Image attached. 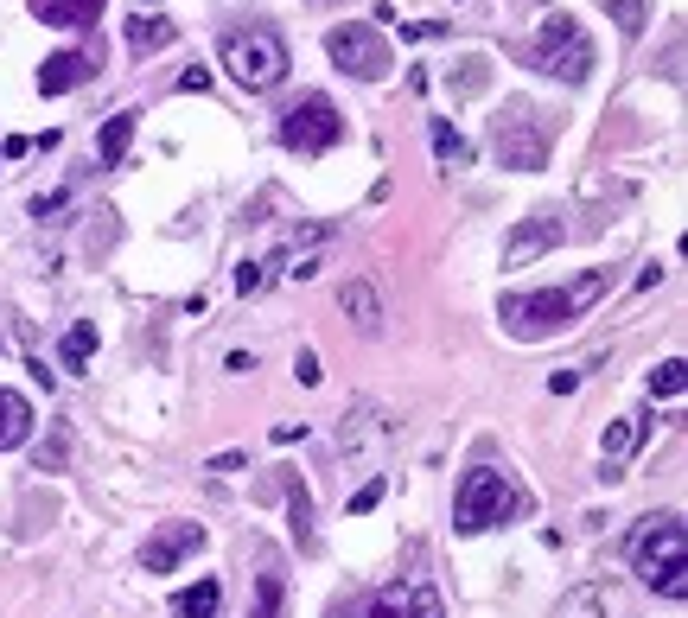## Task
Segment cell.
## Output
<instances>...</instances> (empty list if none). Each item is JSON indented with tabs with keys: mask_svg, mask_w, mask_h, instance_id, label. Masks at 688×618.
<instances>
[{
	"mask_svg": "<svg viewBox=\"0 0 688 618\" xmlns=\"http://www.w3.org/2000/svg\"><path fill=\"white\" fill-rule=\"evenodd\" d=\"M427 141H434L440 166H472V141H466L453 122H440V115H434V122H427Z\"/></svg>",
	"mask_w": 688,
	"mask_h": 618,
	"instance_id": "ac0fdd59",
	"label": "cell"
},
{
	"mask_svg": "<svg viewBox=\"0 0 688 618\" xmlns=\"http://www.w3.org/2000/svg\"><path fill=\"white\" fill-rule=\"evenodd\" d=\"M529 64H536L542 77L587 83L599 58H593V39H587V26H580L574 13H548L542 32H536V45H529Z\"/></svg>",
	"mask_w": 688,
	"mask_h": 618,
	"instance_id": "5b68a950",
	"label": "cell"
},
{
	"mask_svg": "<svg viewBox=\"0 0 688 618\" xmlns=\"http://www.w3.org/2000/svg\"><path fill=\"white\" fill-rule=\"evenodd\" d=\"M376 504H383V478H370V485H364V491L351 497V517H370Z\"/></svg>",
	"mask_w": 688,
	"mask_h": 618,
	"instance_id": "4dcf8cb0",
	"label": "cell"
},
{
	"mask_svg": "<svg viewBox=\"0 0 688 618\" xmlns=\"http://www.w3.org/2000/svg\"><path fill=\"white\" fill-rule=\"evenodd\" d=\"M682 383H688V364H682V357H669V364H657V370H650V396H657V402L682 396Z\"/></svg>",
	"mask_w": 688,
	"mask_h": 618,
	"instance_id": "4316f807",
	"label": "cell"
},
{
	"mask_svg": "<svg viewBox=\"0 0 688 618\" xmlns=\"http://www.w3.org/2000/svg\"><path fill=\"white\" fill-rule=\"evenodd\" d=\"M599 7L612 13V26L625 32V39H638V32H644V20H650V0H599Z\"/></svg>",
	"mask_w": 688,
	"mask_h": 618,
	"instance_id": "d4e9b609",
	"label": "cell"
},
{
	"mask_svg": "<svg viewBox=\"0 0 688 618\" xmlns=\"http://www.w3.org/2000/svg\"><path fill=\"white\" fill-rule=\"evenodd\" d=\"M64 204H71V192H51V198H32V217H39V223H64Z\"/></svg>",
	"mask_w": 688,
	"mask_h": 618,
	"instance_id": "f546056e",
	"label": "cell"
},
{
	"mask_svg": "<svg viewBox=\"0 0 688 618\" xmlns=\"http://www.w3.org/2000/svg\"><path fill=\"white\" fill-rule=\"evenodd\" d=\"M217 58H223V71L243 83L249 96L274 90V83L287 77V64H294V58H287V39L274 26H230L223 45H217Z\"/></svg>",
	"mask_w": 688,
	"mask_h": 618,
	"instance_id": "7a4b0ae2",
	"label": "cell"
},
{
	"mask_svg": "<svg viewBox=\"0 0 688 618\" xmlns=\"http://www.w3.org/2000/svg\"><path fill=\"white\" fill-rule=\"evenodd\" d=\"M650 440V415H618L606 427V440H599V459H606V478H618V466H625L631 453Z\"/></svg>",
	"mask_w": 688,
	"mask_h": 618,
	"instance_id": "4fadbf2b",
	"label": "cell"
},
{
	"mask_svg": "<svg viewBox=\"0 0 688 618\" xmlns=\"http://www.w3.org/2000/svg\"><path fill=\"white\" fill-rule=\"evenodd\" d=\"M204 548V523H160L147 536V548H141V568L147 574H172L185 555H198Z\"/></svg>",
	"mask_w": 688,
	"mask_h": 618,
	"instance_id": "7c38bea8",
	"label": "cell"
},
{
	"mask_svg": "<svg viewBox=\"0 0 688 618\" xmlns=\"http://www.w3.org/2000/svg\"><path fill=\"white\" fill-rule=\"evenodd\" d=\"M26 440H32V402L20 389H0V453H13Z\"/></svg>",
	"mask_w": 688,
	"mask_h": 618,
	"instance_id": "2e32d148",
	"label": "cell"
},
{
	"mask_svg": "<svg viewBox=\"0 0 688 618\" xmlns=\"http://www.w3.org/2000/svg\"><path fill=\"white\" fill-rule=\"evenodd\" d=\"M64 459H71V434H51V446H39V472H64Z\"/></svg>",
	"mask_w": 688,
	"mask_h": 618,
	"instance_id": "f1b7e54d",
	"label": "cell"
},
{
	"mask_svg": "<svg viewBox=\"0 0 688 618\" xmlns=\"http://www.w3.org/2000/svg\"><path fill=\"white\" fill-rule=\"evenodd\" d=\"M243 466H249V453H217V459H211V466H204V472L230 478V472H243Z\"/></svg>",
	"mask_w": 688,
	"mask_h": 618,
	"instance_id": "1f68e13d",
	"label": "cell"
},
{
	"mask_svg": "<svg viewBox=\"0 0 688 618\" xmlns=\"http://www.w3.org/2000/svg\"><path fill=\"white\" fill-rule=\"evenodd\" d=\"M561 236H567V223H561L555 211H529V217L504 236V268H529L536 255L561 249Z\"/></svg>",
	"mask_w": 688,
	"mask_h": 618,
	"instance_id": "30bf717a",
	"label": "cell"
},
{
	"mask_svg": "<svg viewBox=\"0 0 688 618\" xmlns=\"http://www.w3.org/2000/svg\"><path fill=\"white\" fill-rule=\"evenodd\" d=\"M516 510H523V491L510 485V472L472 466L466 485H459V497H453V529H459V536H485V529L510 523Z\"/></svg>",
	"mask_w": 688,
	"mask_h": 618,
	"instance_id": "277c9868",
	"label": "cell"
},
{
	"mask_svg": "<svg viewBox=\"0 0 688 618\" xmlns=\"http://www.w3.org/2000/svg\"><path fill=\"white\" fill-rule=\"evenodd\" d=\"M268 281H274V262H268V255H255V262H243V268H236V294H243V300L268 294Z\"/></svg>",
	"mask_w": 688,
	"mask_h": 618,
	"instance_id": "484cf974",
	"label": "cell"
},
{
	"mask_svg": "<svg viewBox=\"0 0 688 618\" xmlns=\"http://www.w3.org/2000/svg\"><path fill=\"white\" fill-rule=\"evenodd\" d=\"M491 147H497V160H504L510 173H542L548 147H555V122H548L536 102L510 96L504 109L491 115Z\"/></svg>",
	"mask_w": 688,
	"mask_h": 618,
	"instance_id": "3957f363",
	"label": "cell"
},
{
	"mask_svg": "<svg viewBox=\"0 0 688 618\" xmlns=\"http://www.w3.org/2000/svg\"><path fill=\"white\" fill-rule=\"evenodd\" d=\"M128 141H134V109H122V115H109V122H102L96 160H102V166H122V160H128Z\"/></svg>",
	"mask_w": 688,
	"mask_h": 618,
	"instance_id": "e0dca14e",
	"label": "cell"
},
{
	"mask_svg": "<svg viewBox=\"0 0 688 618\" xmlns=\"http://www.w3.org/2000/svg\"><path fill=\"white\" fill-rule=\"evenodd\" d=\"M325 58H332L344 77H357V83H383L389 64H395V58H389V39H383L376 26H364V20L325 32Z\"/></svg>",
	"mask_w": 688,
	"mask_h": 618,
	"instance_id": "ba28073f",
	"label": "cell"
},
{
	"mask_svg": "<svg viewBox=\"0 0 688 618\" xmlns=\"http://www.w3.org/2000/svg\"><path fill=\"white\" fill-rule=\"evenodd\" d=\"M96 71H102V45H71V51H58V58L39 64V90H45V96H71V90H83Z\"/></svg>",
	"mask_w": 688,
	"mask_h": 618,
	"instance_id": "8fae6325",
	"label": "cell"
},
{
	"mask_svg": "<svg viewBox=\"0 0 688 618\" xmlns=\"http://www.w3.org/2000/svg\"><path fill=\"white\" fill-rule=\"evenodd\" d=\"M287 523H294V542H300V548L319 542V536H313V497H306L300 478H287Z\"/></svg>",
	"mask_w": 688,
	"mask_h": 618,
	"instance_id": "44dd1931",
	"label": "cell"
},
{
	"mask_svg": "<svg viewBox=\"0 0 688 618\" xmlns=\"http://www.w3.org/2000/svg\"><path fill=\"white\" fill-rule=\"evenodd\" d=\"M217 599H223L217 580H198V587H185L179 599H172V612L179 618H217Z\"/></svg>",
	"mask_w": 688,
	"mask_h": 618,
	"instance_id": "7402d4cb",
	"label": "cell"
},
{
	"mask_svg": "<svg viewBox=\"0 0 688 618\" xmlns=\"http://www.w3.org/2000/svg\"><path fill=\"white\" fill-rule=\"evenodd\" d=\"M344 618H446V606L421 574H402V580H389V587L364 593Z\"/></svg>",
	"mask_w": 688,
	"mask_h": 618,
	"instance_id": "9c48e42d",
	"label": "cell"
},
{
	"mask_svg": "<svg viewBox=\"0 0 688 618\" xmlns=\"http://www.w3.org/2000/svg\"><path fill=\"white\" fill-rule=\"evenodd\" d=\"M555 618H612V599L599 593V587H574V593L555 606Z\"/></svg>",
	"mask_w": 688,
	"mask_h": 618,
	"instance_id": "603a6c76",
	"label": "cell"
},
{
	"mask_svg": "<svg viewBox=\"0 0 688 618\" xmlns=\"http://www.w3.org/2000/svg\"><path fill=\"white\" fill-rule=\"evenodd\" d=\"M294 376H300V383H306V389H313V383H319V376H325V370H319V357H313V351H300V357H294Z\"/></svg>",
	"mask_w": 688,
	"mask_h": 618,
	"instance_id": "d6a6232c",
	"label": "cell"
},
{
	"mask_svg": "<svg viewBox=\"0 0 688 618\" xmlns=\"http://www.w3.org/2000/svg\"><path fill=\"white\" fill-rule=\"evenodd\" d=\"M249 618H287V580L274 574V568L255 574V606H249Z\"/></svg>",
	"mask_w": 688,
	"mask_h": 618,
	"instance_id": "ffe728a7",
	"label": "cell"
},
{
	"mask_svg": "<svg viewBox=\"0 0 688 618\" xmlns=\"http://www.w3.org/2000/svg\"><path fill=\"white\" fill-rule=\"evenodd\" d=\"M338 141H344V115H338V102L319 96V90H306L294 109L281 115V147L300 153V160H313V153H332Z\"/></svg>",
	"mask_w": 688,
	"mask_h": 618,
	"instance_id": "52a82bcc",
	"label": "cell"
},
{
	"mask_svg": "<svg viewBox=\"0 0 688 618\" xmlns=\"http://www.w3.org/2000/svg\"><path fill=\"white\" fill-rule=\"evenodd\" d=\"M179 90H198V96H204V90H211V71H204V64H192V71L179 77Z\"/></svg>",
	"mask_w": 688,
	"mask_h": 618,
	"instance_id": "e575fe53",
	"label": "cell"
},
{
	"mask_svg": "<svg viewBox=\"0 0 688 618\" xmlns=\"http://www.w3.org/2000/svg\"><path fill=\"white\" fill-rule=\"evenodd\" d=\"M548 389H555V396H574V389H580V370H555V376H548Z\"/></svg>",
	"mask_w": 688,
	"mask_h": 618,
	"instance_id": "836d02e7",
	"label": "cell"
},
{
	"mask_svg": "<svg viewBox=\"0 0 688 618\" xmlns=\"http://www.w3.org/2000/svg\"><path fill=\"white\" fill-rule=\"evenodd\" d=\"M606 281H612V274H606V268H587V274H580V281H574V287H567V294H574V306H580V313H587V306H593L599 294H606Z\"/></svg>",
	"mask_w": 688,
	"mask_h": 618,
	"instance_id": "83f0119b",
	"label": "cell"
},
{
	"mask_svg": "<svg viewBox=\"0 0 688 618\" xmlns=\"http://www.w3.org/2000/svg\"><path fill=\"white\" fill-rule=\"evenodd\" d=\"M172 45V20H160V13H141V20H128V51L134 58H147V51Z\"/></svg>",
	"mask_w": 688,
	"mask_h": 618,
	"instance_id": "d6986e66",
	"label": "cell"
},
{
	"mask_svg": "<svg viewBox=\"0 0 688 618\" xmlns=\"http://www.w3.org/2000/svg\"><path fill=\"white\" fill-rule=\"evenodd\" d=\"M338 306L351 313L357 332H376V325H383V300H376V287L364 281V274H351V281L338 287Z\"/></svg>",
	"mask_w": 688,
	"mask_h": 618,
	"instance_id": "9a60e30c",
	"label": "cell"
},
{
	"mask_svg": "<svg viewBox=\"0 0 688 618\" xmlns=\"http://www.w3.org/2000/svg\"><path fill=\"white\" fill-rule=\"evenodd\" d=\"M141 7H147V0H141Z\"/></svg>",
	"mask_w": 688,
	"mask_h": 618,
	"instance_id": "d590c367",
	"label": "cell"
},
{
	"mask_svg": "<svg viewBox=\"0 0 688 618\" xmlns=\"http://www.w3.org/2000/svg\"><path fill=\"white\" fill-rule=\"evenodd\" d=\"M90 351H96V325L83 319V325H71V332H64L58 364H64V370H83V364H90Z\"/></svg>",
	"mask_w": 688,
	"mask_h": 618,
	"instance_id": "cb8c5ba5",
	"label": "cell"
},
{
	"mask_svg": "<svg viewBox=\"0 0 688 618\" xmlns=\"http://www.w3.org/2000/svg\"><path fill=\"white\" fill-rule=\"evenodd\" d=\"M102 7L109 0H32V13H39L45 26H64V32H83L102 20Z\"/></svg>",
	"mask_w": 688,
	"mask_h": 618,
	"instance_id": "5bb4252c",
	"label": "cell"
},
{
	"mask_svg": "<svg viewBox=\"0 0 688 618\" xmlns=\"http://www.w3.org/2000/svg\"><path fill=\"white\" fill-rule=\"evenodd\" d=\"M497 319H504L510 338L542 345V338H555V332H567V325H580V306H574L567 287H542V294H504Z\"/></svg>",
	"mask_w": 688,
	"mask_h": 618,
	"instance_id": "8992f818",
	"label": "cell"
},
{
	"mask_svg": "<svg viewBox=\"0 0 688 618\" xmlns=\"http://www.w3.org/2000/svg\"><path fill=\"white\" fill-rule=\"evenodd\" d=\"M631 568L650 593L663 599H688V529L676 510H663V517H650L638 529V542H631Z\"/></svg>",
	"mask_w": 688,
	"mask_h": 618,
	"instance_id": "6da1fadb",
	"label": "cell"
}]
</instances>
